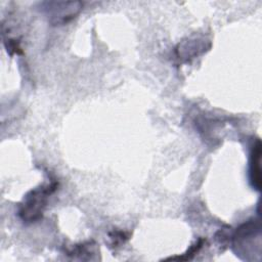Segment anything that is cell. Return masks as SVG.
Listing matches in <instances>:
<instances>
[{
  "label": "cell",
  "mask_w": 262,
  "mask_h": 262,
  "mask_svg": "<svg viewBox=\"0 0 262 262\" xmlns=\"http://www.w3.org/2000/svg\"><path fill=\"white\" fill-rule=\"evenodd\" d=\"M57 185L58 183L56 181L51 180L50 182L44 183L26 194L18 209V215L24 222H35L42 217L47 201L55 191Z\"/></svg>",
  "instance_id": "obj_1"
},
{
  "label": "cell",
  "mask_w": 262,
  "mask_h": 262,
  "mask_svg": "<svg viewBox=\"0 0 262 262\" xmlns=\"http://www.w3.org/2000/svg\"><path fill=\"white\" fill-rule=\"evenodd\" d=\"M43 11L46 13L50 23L53 25L67 24L80 12L82 8L81 2L78 1H52L43 3Z\"/></svg>",
  "instance_id": "obj_2"
},
{
  "label": "cell",
  "mask_w": 262,
  "mask_h": 262,
  "mask_svg": "<svg viewBox=\"0 0 262 262\" xmlns=\"http://www.w3.org/2000/svg\"><path fill=\"white\" fill-rule=\"evenodd\" d=\"M260 156H261V143L257 139L256 143L252 147L251 161H250V179L254 188L260 190L261 187V173H260Z\"/></svg>",
  "instance_id": "obj_3"
}]
</instances>
